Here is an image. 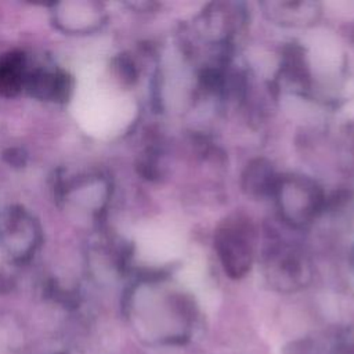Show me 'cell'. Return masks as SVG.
I'll return each instance as SVG.
<instances>
[{"label":"cell","mask_w":354,"mask_h":354,"mask_svg":"<svg viewBox=\"0 0 354 354\" xmlns=\"http://www.w3.org/2000/svg\"><path fill=\"white\" fill-rule=\"evenodd\" d=\"M264 272L268 282L279 290H295L307 283L311 267L304 253L295 246L272 245L264 254Z\"/></svg>","instance_id":"3957f363"},{"label":"cell","mask_w":354,"mask_h":354,"mask_svg":"<svg viewBox=\"0 0 354 354\" xmlns=\"http://www.w3.org/2000/svg\"><path fill=\"white\" fill-rule=\"evenodd\" d=\"M272 198L283 223L295 228L311 224L325 205L322 188L301 174L279 176Z\"/></svg>","instance_id":"6da1fadb"},{"label":"cell","mask_w":354,"mask_h":354,"mask_svg":"<svg viewBox=\"0 0 354 354\" xmlns=\"http://www.w3.org/2000/svg\"><path fill=\"white\" fill-rule=\"evenodd\" d=\"M213 245L230 278L241 279L250 271L256 254V235L250 220L239 214L227 217L217 227Z\"/></svg>","instance_id":"7a4b0ae2"},{"label":"cell","mask_w":354,"mask_h":354,"mask_svg":"<svg viewBox=\"0 0 354 354\" xmlns=\"http://www.w3.org/2000/svg\"><path fill=\"white\" fill-rule=\"evenodd\" d=\"M263 6L272 21L286 26L313 24L319 15V7L314 1H268Z\"/></svg>","instance_id":"5b68a950"},{"label":"cell","mask_w":354,"mask_h":354,"mask_svg":"<svg viewBox=\"0 0 354 354\" xmlns=\"http://www.w3.org/2000/svg\"><path fill=\"white\" fill-rule=\"evenodd\" d=\"M279 176L272 165L263 158L250 160L242 173V189L252 198H268L274 195Z\"/></svg>","instance_id":"277c9868"},{"label":"cell","mask_w":354,"mask_h":354,"mask_svg":"<svg viewBox=\"0 0 354 354\" xmlns=\"http://www.w3.org/2000/svg\"><path fill=\"white\" fill-rule=\"evenodd\" d=\"M282 354H319V350L313 340L299 339L288 343L283 347Z\"/></svg>","instance_id":"52a82bcc"},{"label":"cell","mask_w":354,"mask_h":354,"mask_svg":"<svg viewBox=\"0 0 354 354\" xmlns=\"http://www.w3.org/2000/svg\"><path fill=\"white\" fill-rule=\"evenodd\" d=\"M22 83V59L17 55H10L0 61V90L7 94H14Z\"/></svg>","instance_id":"8992f818"}]
</instances>
